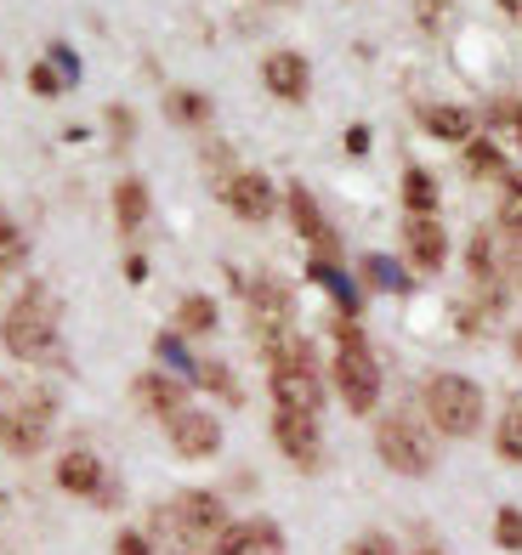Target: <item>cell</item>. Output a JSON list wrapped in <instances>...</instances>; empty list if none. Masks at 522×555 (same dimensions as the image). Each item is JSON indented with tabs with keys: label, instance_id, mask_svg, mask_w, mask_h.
<instances>
[{
	"label": "cell",
	"instance_id": "cell-1",
	"mask_svg": "<svg viewBox=\"0 0 522 555\" xmlns=\"http://www.w3.org/2000/svg\"><path fill=\"white\" fill-rule=\"evenodd\" d=\"M267 351V391H272V409H290V414H313L324 409V374H318V358L302 335H284L262 346Z\"/></svg>",
	"mask_w": 522,
	"mask_h": 555
},
{
	"label": "cell",
	"instance_id": "cell-2",
	"mask_svg": "<svg viewBox=\"0 0 522 555\" xmlns=\"http://www.w3.org/2000/svg\"><path fill=\"white\" fill-rule=\"evenodd\" d=\"M0 346L12 351L17 363H46L58 351V307L46 284H29L17 295V307L0 318Z\"/></svg>",
	"mask_w": 522,
	"mask_h": 555
},
{
	"label": "cell",
	"instance_id": "cell-3",
	"mask_svg": "<svg viewBox=\"0 0 522 555\" xmlns=\"http://www.w3.org/2000/svg\"><path fill=\"white\" fill-rule=\"evenodd\" d=\"M335 340H341V351H335V391H341V402L353 414H375V402H381V358L369 351V340H364V330L353 318H335Z\"/></svg>",
	"mask_w": 522,
	"mask_h": 555
},
{
	"label": "cell",
	"instance_id": "cell-4",
	"mask_svg": "<svg viewBox=\"0 0 522 555\" xmlns=\"http://www.w3.org/2000/svg\"><path fill=\"white\" fill-rule=\"evenodd\" d=\"M426 420L443 437H478L483 431V391L466 374H437L426 386Z\"/></svg>",
	"mask_w": 522,
	"mask_h": 555
},
{
	"label": "cell",
	"instance_id": "cell-5",
	"mask_svg": "<svg viewBox=\"0 0 522 555\" xmlns=\"http://www.w3.org/2000/svg\"><path fill=\"white\" fill-rule=\"evenodd\" d=\"M375 453H381V465L397 470V476H432L437 465V442L426 425H415L409 414H386L375 425Z\"/></svg>",
	"mask_w": 522,
	"mask_h": 555
},
{
	"label": "cell",
	"instance_id": "cell-6",
	"mask_svg": "<svg viewBox=\"0 0 522 555\" xmlns=\"http://www.w3.org/2000/svg\"><path fill=\"white\" fill-rule=\"evenodd\" d=\"M239 295H244V307H251V323H256L262 346H272V340H284V335H290L295 295H290L284 278H256V284H251V289H239Z\"/></svg>",
	"mask_w": 522,
	"mask_h": 555
},
{
	"label": "cell",
	"instance_id": "cell-7",
	"mask_svg": "<svg viewBox=\"0 0 522 555\" xmlns=\"http://www.w3.org/2000/svg\"><path fill=\"white\" fill-rule=\"evenodd\" d=\"M170 516L182 521L193 550H211V539L228 527V504H221V493H211V488H188V493L170 499Z\"/></svg>",
	"mask_w": 522,
	"mask_h": 555
},
{
	"label": "cell",
	"instance_id": "cell-8",
	"mask_svg": "<svg viewBox=\"0 0 522 555\" xmlns=\"http://www.w3.org/2000/svg\"><path fill=\"white\" fill-rule=\"evenodd\" d=\"M272 442L295 470H318L324 465V437H318V420L313 414H290V409H272Z\"/></svg>",
	"mask_w": 522,
	"mask_h": 555
},
{
	"label": "cell",
	"instance_id": "cell-9",
	"mask_svg": "<svg viewBox=\"0 0 522 555\" xmlns=\"http://www.w3.org/2000/svg\"><path fill=\"white\" fill-rule=\"evenodd\" d=\"M221 205H228L239 221L262 227V221H272V210H279V188H272L262 170H233L228 182H221Z\"/></svg>",
	"mask_w": 522,
	"mask_h": 555
},
{
	"label": "cell",
	"instance_id": "cell-10",
	"mask_svg": "<svg viewBox=\"0 0 522 555\" xmlns=\"http://www.w3.org/2000/svg\"><path fill=\"white\" fill-rule=\"evenodd\" d=\"M52 397L46 391H35L29 402H23V414H12L7 425H0V448L7 453H17V460H29V453H40L46 448V437H52Z\"/></svg>",
	"mask_w": 522,
	"mask_h": 555
},
{
	"label": "cell",
	"instance_id": "cell-11",
	"mask_svg": "<svg viewBox=\"0 0 522 555\" xmlns=\"http://www.w3.org/2000/svg\"><path fill=\"white\" fill-rule=\"evenodd\" d=\"M290 198V221H295V233H302L307 244H313V261H341V238H335V227L324 221V210H318V198L307 193V188H290L284 193Z\"/></svg>",
	"mask_w": 522,
	"mask_h": 555
},
{
	"label": "cell",
	"instance_id": "cell-12",
	"mask_svg": "<svg viewBox=\"0 0 522 555\" xmlns=\"http://www.w3.org/2000/svg\"><path fill=\"white\" fill-rule=\"evenodd\" d=\"M165 437L182 460H211V453L221 448V420L205 414V409H182L177 420H165Z\"/></svg>",
	"mask_w": 522,
	"mask_h": 555
},
{
	"label": "cell",
	"instance_id": "cell-13",
	"mask_svg": "<svg viewBox=\"0 0 522 555\" xmlns=\"http://www.w3.org/2000/svg\"><path fill=\"white\" fill-rule=\"evenodd\" d=\"M211 555H284V533L272 521H228L211 539Z\"/></svg>",
	"mask_w": 522,
	"mask_h": 555
},
{
	"label": "cell",
	"instance_id": "cell-14",
	"mask_svg": "<svg viewBox=\"0 0 522 555\" xmlns=\"http://www.w3.org/2000/svg\"><path fill=\"white\" fill-rule=\"evenodd\" d=\"M262 80H267V91L279 96V103H307L313 96V63L302 52H272L262 63Z\"/></svg>",
	"mask_w": 522,
	"mask_h": 555
},
{
	"label": "cell",
	"instance_id": "cell-15",
	"mask_svg": "<svg viewBox=\"0 0 522 555\" xmlns=\"http://www.w3.org/2000/svg\"><path fill=\"white\" fill-rule=\"evenodd\" d=\"M58 488L74 499H103L109 493V465L97 460L91 448H68L58 460Z\"/></svg>",
	"mask_w": 522,
	"mask_h": 555
},
{
	"label": "cell",
	"instance_id": "cell-16",
	"mask_svg": "<svg viewBox=\"0 0 522 555\" xmlns=\"http://www.w3.org/2000/svg\"><path fill=\"white\" fill-rule=\"evenodd\" d=\"M131 397H137L154 420H177V414L188 409V380H177V374H160V369H148V374H137Z\"/></svg>",
	"mask_w": 522,
	"mask_h": 555
},
{
	"label": "cell",
	"instance_id": "cell-17",
	"mask_svg": "<svg viewBox=\"0 0 522 555\" xmlns=\"http://www.w3.org/2000/svg\"><path fill=\"white\" fill-rule=\"evenodd\" d=\"M404 244H409V261L420 272H443V261H449V233H443L437 216H409L404 221Z\"/></svg>",
	"mask_w": 522,
	"mask_h": 555
},
{
	"label": "cell",
	"instance_id": "cell-18",
	"mask_svg": "<svg viewBox=\"0 0 522 555\" xmlns=\"http://www.w3.org/2000/svg\"><path fill=\"white\" fill-rule=\"evenodd\" d=\"M114 221H119V238H137L142 221H148V182L142 176H126L114 188Z\"/></svg>",
	"mask_w": 522,
	"mask_h": 555
},
{
	"label": "cell",
	"instance_id": "cell-19",
	"mask_svg": "<svg viewBox=\"0 0 522 555\" xmlns=\"http://www.w3.org/2000/svg\"><path fill=\"white\" fill-rule=\"evenodd\" d=\"M420 125H426L437 142H471V125H478V114L460 108V103H432V108H420Z\"/></svg>",
	"mask_w": 522,
	"mask_h": 555
},
{
	"label": "cell",
	"instance_id": "cell-20",
	"mask_svg": "<svg viewBox=\"0 0 522 555\" xmlns=\"http://www.w3.org/2000/svg\"><path fill=\"white\" fill-rule=\"evenodd\" d=\"M404 205H409V216H437V176L432 170H420V165L404 170Z\"/></svg>",
	"mask_w": 522,
	"mask_h": 555
},
{
	"label": "cell",
	"instance_id": "cell-21",
	"mask_svg": "<svg viewBox=\"0 0 522 555\" xmlns=\"http://www.w3.org/2000/svg\"><path fill=\"white\" fill-rule=\"evenodd\" d=\"M216 323H221V312L211 295H188L177 307V335H216Z\"/></svg>",
	"mask_w": 522,
	"mask_h": 555
},
{
	"label": "cell",
	"instance_id": "cell-22",
	"mask_svg": "<svg viewBox=\"0 0 522 555\" xmlns=\"http://www.w3.org/2000/svg\"><path fill=\"white\" fill-rule=\"evenodd\" d=\"M466 170L478 176V182H506V154L488 137H471L466 142Z\"/></svg>",
	"mask_w": 522,
	"mask_h": 555
},
{
	"label": "cell",
	"instance_id": "cell-23",
	"mask_svg": "<svg viewBox=\"0 0 522 555\" xmlns=\"http://www.w3.org/2000/svg\"><path fill=\"white\" fill-rule=\"evenodd\" d=\"M211 114H216V108H211L205 91H170V96H165V119H170V125H211Z\"/></svg>",
	"mask_w": 522,
	"mask_h": 555
},
{
	"label": "cell",
	"instance_id": "cell-24",
	"mask_svg": "<svg viewBox=\"0 0 522 555\" xmlns=\"http://www.w3.org/2000/svg\"><path fill=\"white\" fill-rule=\"evenodd\" d=\"M494 453H500L506 465H522V402H511L500 414V425H494Z\"/></svg>",
	"mask_w": 522,
	"mask_h": 555
},
{
	"label": "cell",
	"instance_id": "cell-25",
	"mask_svg": "<svg viewBox=\"0 0 522 555\" xmlns=\"http://www.w3.org/2000/svg\"><path fill=\"white\" fill-rule=\"evenodd\" d=\"M193 380L205 386L211 397H221V402H244V391H239V380H233V369L216 363V358H211V363H193Z\"/></svg>",
	"mask_w": 522,
	"mask_h": 555
},
{
	"label": "cell",
	"instance_id": "cell-26",
	"mask_svg": "<svg viewBox=\"0 0 522 555\" xmlns=\"http://www.w3.org/2000/svg\"><path fill=\"white\" fill-rule=\"evenodd\" d=\"M494 284L522 295V244H511V238L494 244Z\"/></svg>",
	"mask_w": 522,
	"mask_h": 555
},
{
	"label": "cell",
	"instance_id": "cell-27",
	"mask_svg": "<svg viewBox=\"0 0 522 555\" xmlns=\"http://www.w3.org/2000/svg\"><path fill=\"white\" fill-rule=\"evenodd\" d=\"M500 238L522 244V176L506 170V198H500Z\"/></svg>",
	"mask_w": 522,
	"mask_h": 555
},
{
	"label": "cell",
	"instance_id": "cell-28",
	"mask_svg": "<svg viewBox=\"0 0 522 555\" xmlns=\"http://www.w3.org/2000/svg\"><path fill=\"white\" fill-rule=\"evenodd\" d=\"M29 261V238H23V227L0 216V272H17Z\"/></svg>",
	"mask_w": 522,
	"mask_h": 555
},
{
	"label": "cell",
	"instance_id": "cell-29",
	"mask_svg": "<svg viewBox=\"0 0 522 555\" xmlns=\"http://www.w3.org/2000/svg\"><path fill=\"white\" fill-rule=\"evenodd\" d=\"M494 544H500V550H522V511H517V504H500V511H494Z\"/></svg>",
	"mask_w": 522,
	"mask_h": 555
},
{
	"label": "cell",
	"instance_id": "cell-30",
	"mask_svg": "<svg viewBox=\"0 0 522 555\" xmlns=\"http://www.w3.org/2000/svg\"><path fill=\"white\" fill-rule=\"evenodd\" d=\"M364 284H375V289H392V295H404V289H409V278L397 272L392 261H381V256H369V261H364Z\"/></svg>",
	"mask_w": 522,
	"mask_h": 555
},
{
	"label": "cell",
	"instance_id": "cell-31",
	"mask_svg": "<svg viewBox=\"0 0 522 555\" xmlns=\"http://www.w3.org/2000/svg\"><path fill=\"white\" fill-rule=\"evenodd\" d=\"M109 131H114V154H126L131 147V131H137V119H131V108H109Z\"/></svg>",
	"mask_w": 522,
	"mask_h": 555
},
{
	"label": "cell",
	"instance_id": "cell-32",
	"mask_svg": "<svg viewBox=\"0 0 522 555\" xmlns=\"http://www.w3.org/2000/svg\"><path fill=\"white\" fill-rule=\"evenodd\" d=\"M29 86H35L40 96H58V91H63L68 80L58 74V63H35V68H29Z\"/></svg>",
	"mask_w": 522,
	"mask_h": 555
},
{
	"label": "cell",
	"instance_id": "cell-33",
	"mask_svg": "<svg viewBox=\"0 0 522 555\" xmlns=\"http://www.w3.org/2000/svg\"><path fill=\"white\" fill-rule=\"evenodd\" d=\"M35 391H23L17 380H0V425H7L12 414H23V402H29Z\"/></svg>",
	"mask_w": 522,
	"mask_h": 555
},
{
	"label": "cell",
	"instance_id": "cell-34",
	"mask_svg": "<svg viewBox=\"0 0 522 555\" xmlns=\"http://www.w3.org/2000/svg\"><path fill=\"white\" fill-rule=\"evenodd\" d=\"M346 555H397V544L386 533H358L353 544H346Z\"/></svg>",
	"mask_w": 522,
	"mask_h": 555
},
{
	"label": "cell",
	"instance_id": "cell-35",
	"mask_svg": "<svg viewBox=\"0 0 522 555\" xmlns=\"http://www.w3.org/2000/svg\"><path fill=\"white\" fill-rule=\"evenodd\" d=\"M114 555H154V539L126 527V533H114Z\"/></svg>",
	"mask_w": 522,
	"mask_h": 555
},
{
	"label": "cell",
	"instance_id": "cell-36",
	"mask_svg": "<svg viewBox=\"0 0 522 555\" xmlns=\"http://www.w3.org/2000/svg\"><path fill=\"white\" fill-rule=\"evenodd\" d=\"M443 7H449V0H420V29H443Z\"/></svg>",
	"mask_w": 522,
	"mask_h": 555
},
{
	"label": "cell",
	"instance_id": "cell-37",
	"mask_svg": "<svg viewBox=\"0 0 522 555\" xmlns=\"http://www.w3.org/2000/svg\"><path fill=\"white\" fill-rule=\"evenodd\" d=\"M346 154H369V131H364V125H353V131H346Z\"/></svg>",
	"mask_w": 522,
	"mask_h": 555
},
{
	"label": "cell",
	"instance_id": "cell-38",
	"mask_svg": "<svg viewBox=\"0 0 522 555\" xmlns=\"http://www.w3.org/2000/svg\"><path fill=\"white\" fill-rule=\"evenodd\" d=\"M126 278H131V284H142V278H148V261H142V256H126Z\"/></svg>",
	"mask_w": 522,
	"mask_h": 555
},
{
	"label": "cell",
	"instance_id": "cell-39",
	"mask_svg": "<svg viewBox=\"0 0 522 555\" xmlns=\"http://www.w3.org/2000/svg\"><path fill=\"white\" fill-rule=\"evenodd\" d=\"M511 131H517V147H522V103H517V114H511Z\"/></svg>",
	"mask_w": 522,
	"mask_h": 555
},
{
	"label": "cell",
	"instance_id": "cell-40",
	"mask_svg": "<svg viewBox=\"0 0 522 555\" xmlns=\"http://www.w3.org/2000/svg\"><path fill=\"white\" fill-rule=\"evenodd\" d=\"M511 358H517V363H522V330H517V335H511Z\"/></svg>",
	"mask_w": 522,
	"mask_h": 555
},
{
	"label": "cell",
	"instance_id": "cell-41",
	"mask_svg": "<svg viewBox=\"0 0 522 555\" xmlns=\"http://www.w3.org/2000/svg\"><path fill=\"white\" fill-rule=\"evenodd\" d=\"M500 7H506L511 17H522V0H500Z\"/></svg>",
	"mask_w": 522,
	"mask_h": 555
},
{
	"label": "cell",
	"instance_id": "cell-42",
	"mask_svg": "<svg viewBox=\"0 0 522 555\" xmlns=\"http://www.w3.org/2000/svg\"><path fill=\"white\" fill-rule=\"evenodd\" d=\"M409 555H443V550H409Z\"/></svg>",
	"mask_w": 522,
	"mask_h": 555
},
{
	"label": "cell",
	"instance_id": "cell-43",
	"mask_svg": "<svg viewBox=\"0 0 522 555\" xmlns=\"http://www.w3.org/2000/svg\"><path fill=\"white\" fill-rule=\"evenodd\" d=\"M0 516H7V493H0Z\"/></svg>",
	"mask_w": 522,
	"mask_h": 555
}]
</instances>
